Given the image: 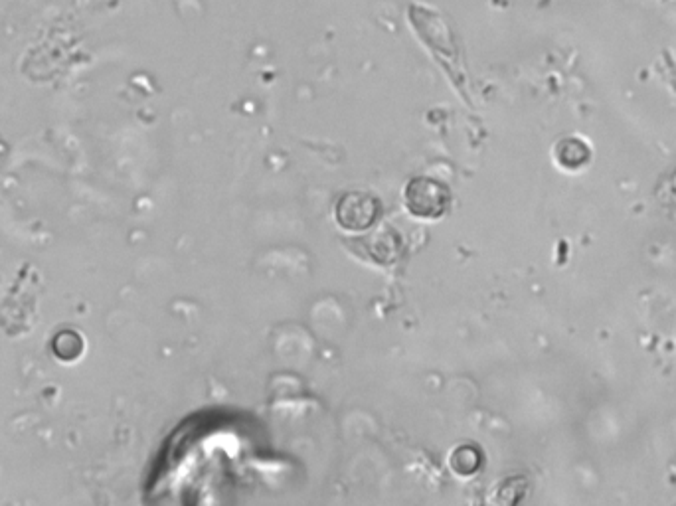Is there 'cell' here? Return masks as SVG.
<instances>
[{
    "mask_svg": "<svg viewBox=\"0 0 676 506\" xmlns=\"http://www.w3.org/2000/svg\"><path fill=\"white\" fill-rule=\"evenodd\" d=\"M449 204V188L431 176H416L404 188V206L414 218L437 220L445 216Z\"/></svg>",
    "mask_w": 676,
    "mask_h": 506,
    "instance_id": "cell-1",
    "label": "cell"
},
{
    "mask_svg": "<svg viewBox=\"0 0 676 506\" xmlns=\"http://www.w3.org/2000/svg\"><path fill=\"white\" fill-rule=\"evenodd\" d=\"M380 212L382 208L374 194L352 190V192H344L338 198L337 206H335V220L344 232L358 234V232L370 230L376 224Z\"/></svg>",
    "mask_w": 676,
    "mask_h": 506,
    "instance_id": "cell-2",
    "label": "cell"
},
{
    "mask_svg": "<svg viewBox=\"0 0 676 506\" xmlns=\"http://www.w3.org/2000/svg\"><path fill=\"white\" fill-rule=\"evenodd\" d=\"M400 236L390 232V236H386V230L376 232L372 238H366L364 244L368 246V250L372 253V259H376L378 263L386 265L398 259L400 255Z\"/></svg>",
    "mask_w": 676,
    "mask_h": 506,
    "instance_id": "cell-3",
    "label": "cell"
}]
</instances>
